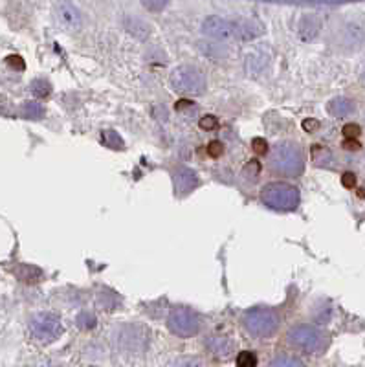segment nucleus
Returning <instances> with one entry per match:
<instances>
[{
  "label": "nucleus",
  "instance_id": "nucleus-1",
  "mask_svg": "<svg viewBox=\"0 0 365 367\" xmlns=\"http://www.w3.org/2000/svg\"><path fill=\"white\" fill-rule=\"evenodd\" d=\"M270 168L283 177H300L305 171L303 149L294 142H281L270 154Z\"/></svg>",
  "mask_w": 365,
  "mask_h": 367
},
{
  "label": "nucleus",
  "instance_id": "nucleus-2",
  "mask_svg": "<svg viewBox=\"0 0 365 367\" xmlns=\"http://www.w3.org/2000/svg\"><path fill=\"white\" fill-rule=\"evenodd\" d=\"M261 200L277 211H294L300 206V189L286 182H271L261 191Z\"/></svg>",
  "mask_w": 365,
  "mask_h": 367
},
{
  "label": "nucleus",
  "instance_id": "nucleus-3",
  "mask_svg": "<svg viewBox=\"0 0 365 367\" xmlns=\"http://www.w3.org/2000/svg\"><path fill=\"white\" fill-rule=\"evenodd\" d=\"M169 83L173 87L177 94L182 96H198V94L206 92L207 80L206 75L202 74V70L191 65H182L171 72Z\"/></svg>",
  "mask_w": 365,
  "mask_h": 367
},
{
  "label": "nucleus",
  "instance_id": "nucleus-4",
  "mask_svg": "<svg viewBox=\"0 0 365 367\" xmlns=\"http://www.w3.org/2000/svg\"><path fill=\"white\" fill-rule=\"evenodd\" d=\"M243 325L255 338H270L279 329V316L271 309L255 307L244 312Z\"/></svg>",
  "mask_w": 365,
  "mask_h": 367
},
{
  "label": "nucleus",
  "instance_id": "nucleus-5",
  "mask_svg": "<svg viewBox=\"0 0 365 367\" xmlns=\"http://www.w3.org/2000/svg\"><path fill=\"white\" fill-rule=\"evenodd\" d=\"M288 342L294 345L295 349H300L303 353H319L324 351L328 344V338L324 330H319L318 327L309 325V323H301L288 330Z\"/></svg>",
  "mask_w": 365,
  "mask_h": 367
},
{
  "label": "nucleus",
  "instance_id": "nucleus-6",
  "mask_svg": "<svg viewBox=\"0 0 365 367\" xmlns=\"http://www.w3.org/2000/svg\"><path fill=\"white\" fill-rule=\"evenodd\" d=\"M202 325V318L189 307H174L169 312L167 327L173 335L180 338H191L198 335Z\"/></svg>",
  "mask_w": 365,
  "mask_h": 367
},
{
  "label": "nucleus",
  "instance_id": "nucleus-7",
  "mask_svg": "<svg viewBox=\"0 0 365 367\" xmlns=\"http://www.w3.org/2000/svg\"><path fill=\"white\" fill-rule=\"evenodd\" d=\"M30 335L41 344H50L63 335V323L52 312H39L30 320Z\"/></svg>",
  "mask_w": 365,
  "mask_h": 367
},
{
  "label": "nucleus",
  "instance_id": "nucleus-8",
  "mask_svg": "<svg viewBox=\"0 0 365 367\" xmlns=\"http://www.w3.org/2000/svg\"><path fill=\"white\" fill-rule=\"evenodd\" d=\"M202 32L215 41H230L237 39V20H228L224 17H207L202 23Z\"/></svg>",
  "mask_w": 365,
  "mask_h": 367
},
{
  "label": "nucleus",
  "instance_id": "nucleus-9",
  "mask_svg": "<svg viewBox=\"0 0 365 367\" xmlns=\"http://www.w3.org/2000/svg\"><path fill=\"white\" fill-rule=\"evenodd\" d=\"M57 23L68 32H77L83 24V15L77 10V6L72 2H57L56 4Z\"/></svg>",
  "mask_w": 365,
  "mask_h": 367
},
{
  "label": "nucleus",
  "instance_id": "nucleus-10",
  "mask_svg": "<svg viewBox=\"0 0 365 367\" xmlns=\"http://www.w3.org/2000/svg\"><path fill=\"white\" fill-rule=\"evenodd\" d=\"M198 177L197 173L189 168H180L174 171V187L178 195H188L193 189H197Z\"/></svg>",
  "mask_w": 365,
  "mask_h": 367
},
{
  "label": "nucleus",
  "instance_id": "nucleus-11",
  "mask_svg": "<svg viewBox=\"0 0 365 367\" xmlns=\"http://www.w3.org/2000/svg\"><path fill=\"white\" fill-rule=\"evenodd\" d=\"M206 349L213 356L217 358H228L235 351V344L228 336L211 335L206 340Z\"/></svg>",
  "mask_w": 365,
  "mask_h": 367
},
{
  "label": "nucleus",
  "instance_id": "nucleus-12",
  "mask_svg": "<svg viewBox=\"0 0 365 367\" xmlns=\"http://www.w3.org/2000/svg\"><path fill=\"white\" fill-rule=\"evenodd\" d=\"M319 28H321V20L316 15H303L300 19V24H297V35H300L301 41L309 42L316 39Z\"/></svg>",
  "mask_w": 365,
  "mask_h": 367
},
{
  "label": "nucleus",
  "instance_id": "nucleus-13",
  "mask_svg": "<svg viewBox=\"0 0 365 367\" xmlns=\"http://www.w3.org/2000/svg\"><path fill=\"white\" fill-rule=\"evenodd\" d=\"M340 44L349 48H356L364 44V30L360 26H354V24H349L340 33Z\"/></svg>",
  "mask_w": 365,
  "mask_h": 367
},
{
  "label": "nucleus",
  "instance_id": "nucleus-14",
  "mask_svg": "<svg viewBox=\"0 0 365 367\" xmlns=\"http://www.w3.org/2000/svg\"><path fill=\"white\" fill-rule=\"evenodd\" d=\"M327 108L334 118H345V116H351L352 112H354L356 105L354 101L349 98H334L333 101L328 103Z\"/></svg>",
  "mask_w": 365,
  "mask_h": 367
},
{
  "label": "nucleus",
  "instance_id": "nucleus-15",
  "mask_svg": "<svg viewBox=\"0 0 365 367\" xmlns=\"http://www.w3.org/2000/svg\"><path fill=\"white\" fill-rule=\"evenodd\" d=\"M264 32L259 23L253 20H237V39H244V41H252V39L259 37Z\"/></svg>",
  "mask_w": 365,
  "mask_h": 367
},
{
  "label": "nucleus",
  "instance_id": "nucleus-16",
  "mask_svg": "<svg viewBox=\"0 0 365 367\" xmlns=\"http://www.w3.org/2000/svg\"><path fill=\"white\" fill-rule=\"evenodd\" d=\"M268 367H307L300 358L288 356V354H281V356H276L274 360H270Z\"/></svg>",
  "mask_w": 365,
  "mask_h": 367
},
{
  "label": "nucleus",
  "instance_id": "nucleus-17",
  "mask_svg": "<svg viewBox=\"0 0 365 367\" xmlns=\"http://www.w3.org/2000/svg\"><path fill=\"white\" fill-rule=\"evenodd\" d=\"M101 142H103V145H107V147H114V149H122L123 147L122 136L117 135L116 130H103Z\"/></svg>",
  "mask_w": 365,
  "mask_h": 367
},
{
  "label": "nucleus",
  "instance_id": "nucleus-18",
  "mask_svg": "<svg viewBox=\"0 0 365 367\" xmlns=\"http://www.w3.org/2000/svg\"><path fill=\"white\" fill-rule=\"evenodd\" d=\"M259 173H261V162H259V160H252V162L246 163V166H244V169H243L244 178H246V180H250V182L257 180Z\"/></svg>",
  "mask_w": 365,
  "mask_h": 367
},
{
  "label": "nucleus",
  "instance_id": "nucleus-19",
  "mask_svg": "<svg viewBox=\"0 0 365 367\" xmlns=\"http://www.w3.org/2000/svg\"><path fill=\"white\" fill-rule=\"evenodd\" d=\"M32 90L35 96H39V98H46V96H50V92H52V87H50L48 81L39 80V81H33Z\"/></svg>",
  "mask_w": 365,
  "mask_h": 367
},
{
  "label": "nucleus",
  "instance_id": "nucleus-20",
  "mask_svg": "<svg viewBox=\"0 0 365 367\" xmlns=\"http://www.w3.org/2000/svg\"><path fill=\"white\" fill-rule=\"evenodd\" d=\"M237 366L239 367H255L257 366V358L255 354L250 353V351H244L237 356Z\"/></svg>",
  "mask_w": 365,
  "mask_h": 367
},
{
  "label": "nucleus",
  "instance_id": "nucleus-21",
  "mask_svg": "<svg viewBox=\"0 0 365 367\" xmlns=\"http://www.w3.org/2000/svg\"><path fill=\"white\" fill-rule=\"evenodd\" d=\"M312 156L316 163H327V160H333L331 153L327 149H324V147H319V145H314L312 147Z\"/></svg>",
  "mask_w": 365,
  "mask_h": 367
},
{
  "label": "nucleus",
  "instance_id": "nucleus-22",
  "mask_svg": "<svg viewBox=\"0 0 365 367\" xmlns=\"http://www.w3.org/2000/svg\"><path fill=\"white\" fill-rule=\"evenodd\" d=\"M23 270H26V274H19V278L24 281H37L42 275L41 270L35 268V266H23Z\"/></svg>",
  "mask_w": 365,
  "mask_h": 367
},
{
  "label": "nucleus",
  "instance_id": "nucleus-23",
  "mask_svg": "<svg viewBox=\"0 0 365 367\" xmlns=\"http://www.w3.org/2000/svg\"><path fill=\"white\" fill-rule=\"evenodd\" d=\"M77 325L81 327V329H92V327L96 325V318L90 314V312H83V314H79V318H77Z\"/></svg>",
  "mask_w": 365,
  "mask_h": 367
},
{
  "label": "nucleus",
  "instance_id": "nucleus-24",
  "mask_svg": "<svg viewBox=\"0 0 365 367\" xmlns=\"http://www.w3.org/2000/svg\"><path fill=\"white\" fill-rule=\"evenodd\" d=\"M171 367H204V363L197 358H178Z\"/></svg>",
  "mask_w": 365,
  "mask_h": 367
},
{
  "label": "nucleus",
  "instance_id": "nucleus-25",
  "mask_svg": "<svg viewBox=\"0 0 365 367\" xmlns=\"http://www.w3.org/2000/svg\"><path fill=\"white\" fill-rule=\"evenodd\" d=\"M24 112H26V116L30 118H41L44 114V108L39 105V103H28L26 107H24Z\"/></svg>",
  "mask_w": 365,
  "mask_h": 367
},
{
  "label": "nucleus",
  "instance_id": "nucleus-26",
  "mask_svg": "<svg viewBox=\"0 0 365 367\" xmlns=\"http://www.w3.org/2000/svg\"><path fill=\"white\" fill-rule=\"evenodd\" d=\"M198 123H200V127L204 130H215V127L219 125V121H217V118L211 116V114H207V116L200 118V121H198Z\"/></svg>",
  "mask_w": 365,
  "mask_h": 367
},
{
  "label": "nucleus",
  "instance_id": "nucleus-27",
  "mask_svg": "<svg viewBox=\"0 0 365 367\" xmlns=\"http://www.w3.org/2000/svg\"><path fill=\"white\" fill-rule=\"evenodd\" d=\"M252 147L253 151L257 154H267L268 153V144H267V139H262V138H255L252 142Z\"/></svg>",
  "mask_w": 365,
  "mask_h": 367
},
{
  "label": "nucleus",
  "instance_id": "nucleus-28",
  "mask_svg": "<svg viewBox=\"0 0 365 367\" xmlns=\"http://www.w3.org/2000/svg\"><path fill=\"white\" fill-rule=\"evenodd\" d=\"M343 135H345L347 138H356V136L360 135V127L354 125V123H351V125H345L343 127Z\"/></svg>",
  "mask_w": 365,
  "mask_h": 367
},
{
  "label": "nucleus",
  "instance_id": "nucleus-29",
  "mask_svg": "<svg viewBox=\"0 0 365 367\" xmlns=\"http://www.w3.org/2000/svg\"><path fill=\"white\" fill-rule=\"evenodd\" d=\"M222 151H224V147H222V144L220 142H211L210 144V154L211 156H220L222 154Z\"/></svg>",
  "mask_w": 365,
  "mask_h": 367
},
{
  "label": "nucleus",
  "instance_id": "nucleus-30",
  "mask_svg": "<svg viewBox=\"0 0 365 367\" xmlns=\"http://www.w3.org/2000/svg\"><path fill=\"white\" fill-rule=\"evenodd\" d=\"M342 182H343V186H345V187H354L356 177L352 175V173H345V175H343V178H342Z\"/></svg>",
  "mask_w": 365,
  "mask_h": 367
},
{
  "label": "nucleus",
  "instance_id": "nucleus-31",
  "mask_svg": "<svg viewBox=\"0 0 365 367\" xmlns=\"http://www.w3.org/2000/svg\"><path fill=\"white\" fill-rule=\"evenodd\" d=\"M146 8H149V10H155V11H160L164 10V8H167V2H146Z\"/></svg>",
  "mask_w": 365,
  "mask_h": 367
},
{
  "label": "nucleus",
  "instance_id": "nucleus-32",
  "mask_svg": "<svg viewBox=\"0 0 365 367\" xmlns=\"http://www.w3.org/2000/svg\"><path fill=\"white\" fill-rule=\"evenodd\" d=\"M303 127H305V129H307V130H309V132H314V130H316V129H318V127H319V121H316V120H307V121H305V123H303Z\"/></svg>",
  "mask_w": 365,
  "mask_h": 367
},
{
  "label": "nucleus",
  "instance_id": "nucleus-33",
  "mask_svg": "<svg viewBox=\"0 0 365 367\" xmlns=\"http://www.w3.org/2000/svg\"><path fill=\"white\" fill-rule=\"evenodd\" d=\"M343 147H345V149H354L356 151V149H360V144H358V142H354V139H347Z\"/></svg>",
  "mask_w": 365,
  "mask_h": 367
}]
</instances>
